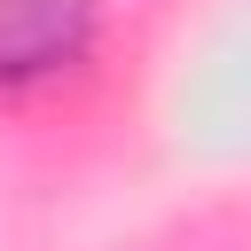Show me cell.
Instances as JSON below:
<instances>
[{
	"instance_id": "1",
	"label": "cell",
	"mask_w": 251,
	"mask_h": 251,
	"mask_svg": "<svg viewBox=\"0 0 251 251\" xmlns=\"http://www.w3.org/2000/svg\"><path fill=\"white\" fill-rule=\"evenodd\" d=\"M94 39V0H0V86L78 63Z\"/></svg>"
}]
</instances>
